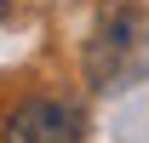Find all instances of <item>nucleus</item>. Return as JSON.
I'll return each instance as SVG.
<instances>
[{
    "mask_svg": "<svg viewBox=\"0 0 149 143\" xmlns=\"http://www.w3.org/2000/svg\"><path fill=\"white\" fill-rule=\"evenodd\" d=\"M143 74H149L143 0H103L97 6V29L86 40V86L115 97V92H132Z\"/></svg>",
    "mask_w": 149,
    "mask_h": 143,
    "instance_id": "obj_1",
    "label": "nucleus"
},
{
    "mask_svg": "<svg viewBox=\"0 0 149 143\" xmlns=\"http://www.w3.org/2000/svg\"><path fill=\"white\" fill-rule=\"evenodd\" d=\"M6 143H86V115L63 97H29L6 115Z\"/></svg>",
    "mask_w": 149,
    "mask_h": 143,
    "instance_id": "obj_2",
    "label": "nucleus"
},
{
    "mask_svg": "<svg viewBox=\"0 0 149 143\" xmlns=\"http://www.w3.org/2000/svg\"><path fill=\"white\" fill-rule=\"evenodd\" d=\"M0 17H6V0H0Z\"/></svg>",
    "mask_w": 149,
    "mask_h": 143,
    "instance_id": "obj_3",
    "label": "nucleus"
}]
</instances>
